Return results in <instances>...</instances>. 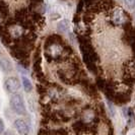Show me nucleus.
Returning <instances> with one entry per match:
<instances>
[{"instance_id": "obj_1", "label": "nucleus", "mask_w": 135, "mask_h": 135, "mask_svg": "<svg viewBox=\"0 0 135 135\" xmlns=\"http://www.w3.org/2000/svg\"><path fill=\"white\" fill-rule=\"evenodd\" d=\"M9 105L10 108L15 114L17 115H26L27 114V109L25 105V101L22 99V95L18 94H13L10 97L9 100Z\"/></svg>"}, {"instance_id": "obj_4", "label": "nucleus", "mask_w": 135, "mask_h": 135, "mask_svg": "<svg viewBox=\"0 0 135 135\" xmlns=\"http://www.w3.org/2000/svg\"><path fill=\"white\" fill-rule=\"evenodd\" d=\"M0 68H1L2 71L5 72V73L11 72V70H12L11 62L8 60L7 58H1V59H0Z\"/></svg>"}, {"instance_id": "obj_7", "label": "nucleus", "mask_w": 135, "mask_h": 135, "mask_svg": "<svg viewBox=\"0 0 135 135\" xmlns=\"http://www.w3.org/2000/svg\"><path fill=\"white\" fill-rule=\"evenodd\" d=\"M126 6L130 8V9H133L135 8V0H124Z\"/></svg>"}, {"instance_id": "obj_10", "label": "nucleus", "mask_w": 135, "mask_h": 135, "mask_svg": "<svg viewBox=\"0 0 135 135\" xmlns=\"http://www.w3.org/2000/svg\"><path fill=\"white\" fill-rule=\"evenodd\" d=\"M133 17H134V20H135V11H134V13H133Z\"/></svg>"}, {"instance_id": "obj_9", "label": "nucleus", "mask_w": 135, "mask_h": 135, "mask_svg": "<svg viewBox=\"0 0 135 135\" xmlns=\"http://www.w3.org/2000/svg\"><path fill=\"white\" fill-rule=\"evenodd\" d=\"M3 135H13V133H12L11 131H9V130H8V131H6V132H4V134Z\"/></svg>"}, {"instance_id": "obj_8", "label": "nucleus", "mask_w": 135, "mask_h": 135, "mask_svg": "<svg viewBox=\"0 0 135 135\" xmlns=\"http://www.w3.org/2000/svg\"><path fill=\"white\" fill-rule=\"evenodd\" d=\"M3 131H4V123L0 119V134H2Z\"/></svg>"}, {"instance_id": "obj_2", "label": "nucleus", "mask_w": 135, "mask_h": 135, "mask_svg": "<svg viewBox=\"0 0 135 135\" xmlns=\"http://www.w3.org/2000/svg\"><path fill=\"white\" fill-rule=\"evenodd\" d=\"M20 88V82L16 77H8L4 82V88L9 94H15Z\"/></svg>"}, {"instance_id": "obj_6", "label": "nucleus", "mask_w": 135, "mask_h": 135, "mask_svg": "<svg viewBox=\"0 0 135 135\" xmlns=\"http://www.w3.org/2000/svg\"><path fill=\"white\" fill-rule=\"evenodd\" d=\"M57 28L59 32H67L68 28H69V21L67 20H61L57 26Z\"/></svg>"}, {"instance_id": "obj_3", "label": "nucleus", "mask_w": 135, "mask_h": 135, "mask_svg": "<svg viewBox=\"0 0 135 135\" xmlns=\"http://www.w3.org/2000/svg\"><path fill=\"white\" fill-rule=\"evenodd\" d=\"M13 125H14L15 130H16L20 135L28 134L30 129H28V126H27V124L26 123L25 120H22V119H16V120L14 121Z\"/></svg>"}, {"instance_id": "obj_5", "label": "nucleus", "mask_w": 135, "mask_h": 135, "mask_svg": "<svg viewBox=\"0 0 135 135\" xmlns=\"http://www.w3.org/2000/svg\"><path fill=\"white\" fill-rule=\"evenodd\" d=\"M21 81H22V85H23V88H25V91L26 93H31L33 90V84H32L31 80L28 78H27L26 76H22Z\"/></svg>"}]
</instances>
